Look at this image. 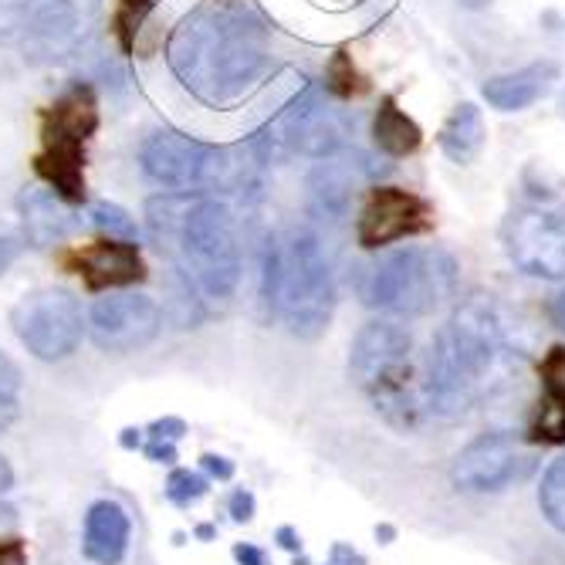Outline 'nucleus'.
Here are the masks:
<instances>
[{"instance_id": "1", "label": "nucleus", "mask_w": 565, "mask_h": 565, "mask_svg": "<svg viewBox=\"0 0 565 565\" xmlns=\"http://www.w3.org/2000/svg\"><path fill=\"white\" fill-rule=\"evenodd\" d=\"M167 62L203 106L224 109L268 72V28L244 0H203L173 28Z\"/></svg>"}, {"instance_id": "2", "label": "nucleus", "mask_w": 565, "mask_h": 565, "mask_svg": "<svg viewBox=\"0 0 565 565\" xmlns=\"http://www.w3.org/2000/svg\"><path fill=\"white\" fill-rule=\"evenodd\" d=\"M504 363V329L491 298L475 295L440 326L430 342L424 409L454 420L484 396Z\"/></svg>"}, {"instance_id": "3", "label": "nucleus", "mask_w": 565, "mask_h": 565, "mask_svg": "<svg viewBox=\"0 0 565 565\" xmlns=\"http://www.w3.org/2000/svg\"><path fill=\"white\" fill-rule=\"evenodd\" d=\"M149 231L160 250L211 298H231L241 281V254L231 207L211 196H157L146 203Z\"/></svg>"}, {"instance_id": "4", "label": "nucleus", "mask_w": 565, "mask_h": 565, "mask_svg": "<svg viewBox=\"0 0 565 565\" xmlns=\"http://www.w3.org/2000/svg\"><path fill=\"white\" fill-rule=\"evenodd\" d=\"M262 298L301 339H316L335 308V278L312 231L291 227L268 237L262 262Z\"/></svg>"}, {"instance_id": "5", "label": "nucleus", "mask_w": 565, "mask_h": 565, "mask_svg": "<svg viewBox=\"0 0 565 565\" xmlns=\"http://www.w3.org/2000/svg\"><path fill=\"white\" fill-rule=\"evenodd\" d=\"M142 173L173 193H254L265 160L247 146H211L173 129L152 132L139 149Z\"/></svg>"}, {"instance_id": "6", "label": "nucleus", "mask_w": 565, "mask_h": 565, "mask_svg": "<svg viewBox=\"0 0 565 565\" xmlns=\"http://www.w3.org/2000/svg\"><path fill=\"white\" fill-rule=\"evenodd\" d=\"M349 376L393 427L414 430L427 414L414 386V339L393 322L363 326L349 352Z\"/></svg>"}, {"instance_id": "7", "label": "nucleus", "mask_w": 565, "mask_h": 565, "mask_svg": "<svg viewBox=\"0 0 565 565\" xmlns=\"http://www.w3.org/2000/svg\"><path fill=\"white\" fill-rule=\"evenodd\" d=\"M457 285V265L440 247H403L373 265L359 285L370 308L390 316H427L450 298Z\"/></svg>"}, {"instance_id": "8", "label": "nucleus", "mask_w": 565, "mask_h": 565, "mask_svg": "<svg viewBox=\"0 0 565 565\" xmlns=\"http://www.w3.org/2000/svg\"><path fill=\"white\" fill-rule=\"evenodd\" d=\"M11 326L21 345L41 359V363H58L68 359L85 332L82 305L65 288H38L24 295L11 308Z\"/></svg>"}, {"instance_id": "9", "label": "nucleus", "mask_w": 565, "mask_h": 565, "mask_svg": "<svg viewBox=\"0 0 565 565\" xmlns=\"http://www.w3.org/2000/svg\"><path fill=\"white\" fill-rule=\"evenodd\" d=\"M532 468H535L532 450L519 437L494 430V434H481L454 457L450 481L460 491L488 494V491H504L511 484L525 481Z\"/></svg>"}, {"instance_id": "10", "label": "nucleus", "mask_w": 565, "mask_h": 565, "mask_svg": "<svg viewBox=\"0 0 565 565\" xmlns=\"http://www.w3.org/2000/svg\"><path fill=\"white\" fill-rule=\"evenodd\" d=\"M160 305L142 291L106 295L92 305L88 335L102 352H136L160 335Z\"/></svg>"}, {"instance_id": "11", "label": "nucleus", "mask_w": 565, "mask_h": 565, "mask_svg": "<svg viewBox=\"0 0 565 565\" xmlns=\"http://www.w3.org/2000/svg\"><path fill=\"white\" fill-rule=\"evenodd\" d=\"M504 250L511 265L532 278H565V221L545 211H519L504 221Z\"/></svg>"}, {"instance_id": "12", "label": "nucleus", "mask_w": 565, "mask_h": 565, "mask_svg": "<svg viewBox=\"0 0 565 565\" xmlns=\"http://www.w3.org/2000/svg\"><path fill=\"white\" fill-rule=\"evenodd\" d=\"M82 0H21V47L28 62H55L78 41Z\"/></svg>"}, {"instance_id": "13", "label": "nucleus", "mask_w": 565, "mask_h": 565, "mask_svg": "<svg viewBox=\"0 0 565 565\" xmlns=\"http://www.w3.org/2000/svg\"><path fill=\"white\" fill-rule=\"evenodd\" d=\"M424 231H430V207L417 193L399 186L373 190L370 203L363 207V217H359V244L370 250Z\"/></svg>"}, {"instance_id": "14", "label": "nucleus", "mask_w": 565, "mask_h": 565, "mask_svg": "<svg viewBox=\"0 0 565 565\" xmlns=\"http://www.w3.org/2000/svg\"><path fill=\"white\" fill-rule=\"evenodd\" d=\"M72 268L82 275V281L92 291H109V288H126L146 278L142 254L136 241H98L72 254Z\"/></svg>"}, {"instance_id": "15", "label": "nucleus", "mask_w": 565, "mask_h": 565, "mask_svg": "<svg viewBox=\"0 0 565 565\" xmlns=\"http://www.w3.org/2000/svg\"><path fill=\"white\" fill-rule=\"evenodd\" d=\"M85 558L95 565H119L129 548V515L119 501H95L85 515Z\"/></svg>"}, {"instance_id": "16", "label": "nucleus", "mask_w": 565, "mask_h": 565, "mask_svg": "<svg viewBox=\"0 0 565 565\" xmlns=\"http://www.w3.org/2000/svg\"><path fill=\"white\" fill-rule=\"evenodd\" d=\"M18 214H21V231L24 241L31 247H47L62 237L72 234L75 221L68 214V207L62 203V196H55L51 190L41 186H24L18 196Z\"/></svg>"}, {"instance_id": "17", "label": "nucleus", "mask_w": 565, "mask_h": 565, "mask_svg": "<svg viewBox=\"0 0 565 565\" xmlns=\"http://www.w3.org/2000/svg\"><path fill=\"white\" fill-rule=\"evenodd\" d=\"M555 78H558V68L552 62H542V65H529L522 72L498 75V78L484 82L481 95L488 98V106L498 109V113H519V109L535 106V102L552 88Z\"/></svg>"}, {"instance_id": "18", "label": "nucleus", "mask_w": 565, "mask_h": 565, "mask_svg": "<svg viewBox=\"0 0 565 565\" xmlns=\"http://www.w3.org/2000/svg\"><path fill=\"white\" fill-rule=\"evenodd\" d=\"M542 390L545 403L532 427V440L542 444H565V349L555 345L542 359Z\"/></svg>"}, {"instance_id": "19", "label": "nucleus", "mask_w": 565, "mask_h": 565, "mask_svg": "<svg viewBox=\"0 0 565 565\" xmlns=\"http://www.w3.org/2000/svg\"><path fill=\"white\" fill-rule=\"evenodd\" d=\"M98 126V106H95V92L82 82H75L68 92L55 98V106L44 113V129L51 132H65L75 139H88Z\"/></svg>"}, {"instance_id": "20", "label": "nucleus", "mask_w": 565, "mask_h": 565, "mask_svg": "<svg viewBox=\"0 0 565 565\" xmlns=\"http://www.w3.org/2000/svg\"><path fill=\"white\" fill-rule=\"evenodd\" d=\"M484 146V119L475 102H460L440 129V149L454 163H471Z\"/></svg>"}, {"instance_id": "21", "label": "nucleus", "mask_w": 565, "mask_h": 565, "mask_svg": "<svg viewBox=\"0 0 565 565\" xmlns=\"http://www.w3.org/2000/svg\"><path fill=\"white\" fill-rule=\"evenodd\" d=\"M352 200V177L339 163H322L312 177H308V207L316 217L339 221L349 211Z\"/></svg>"}, {"instance_id": "22", "label": "nucleus", "mask_w": 565, "mask_h": 565, "mask_svg": "<svg viewBox=\"0 0 565 565\" xmlns=\"http://www.w3.org/2000/svg\"><path fill=\"white\" fill-rule=\"evenodd\" d=\"M373 139L386 157H409L420 146L424 132L403 109H396L393 98H383V106L373 119Z\"/></svg>"}, {"instance_id": "23", "label": "nucleus", "mask_w": 565, "mask_h": 565, "mask_svg": "<svg viewBox=\"0 0 565 565\" xmlns=\"http://www.w3.org/2000/svg\"><path fill=\"white\" fill-rule=\"evenodd\" d=\"M539 508H542V515L548 519L552 529L565 532V454L552 460L545 478H542Z\"/></svg>"}, {"instance_id": "24", "label": "nucleus", "mask_w": 565, "mask_h": 565, "mask_svg": "<svg viewBox=\"0 0 565 565\" xmlns=\"http://www.w3.org/2000/svg\"><path fill=\"white\" fill-rule=\"evenodd\" d=\"M92 224L102 231V234H109L113 241H136L139 237V227H136V221L119 207V203H95L92 207Z\"/></svg>"}, {"instance_id": "25", "label": "nucleus", "mask_w": 565, "mask_h": 565, "mask_svg": "<svg viewBox=\"0 0 565 565\" xmlns=\"http://www.w3.org/2000/svg\"><path fill=\"white\" fill-rule=\"evenodd\" d=\"M149 11H152V0H122V4H119V11H116V38L122 44V55H129V51H132L136 34H139Z\"/></svg>"}, {"instance_id": "26", "label": "nucleus", "mask_w": 565, "mask_h": 565, "mask_svg": "<svg viewBox=\"0 0 565 565\" xmlns=\"http://www.w3.org/2000/svg\"><path fill=\"white\" fill-rule=\"evenodd\" d=\"M203 494H207V478H203V475L186 471V468L170 471V478H167V498H170L173 504L186 508V504L200 501Z\"/></svg>"}, {"instance_id": "27", "label": "nucleus", "mask_w": 565, "mask_h": 565, "mask_svg": "<svg viewBox=\"0 0 565 565\" xmlns=\"http://www.w3.org/2000/svg\"><path fill=\"white\" fill-rule=\"evenodd\" d=\"M28 247L24 241V231L14 227V224H4L0 221V275H4L18 258H21V250Z\"/></svg>"}, {"instance_id": "28", "label": "nucleus", "mask_w": 565, "mask_h": 565, "mask_svg": "<svg viewBox=\"0 0 565 565\" xmlns=\"http://www.w3.org/2000/svg\"><path fill=\"white\" fill-rule=\"evenodd\" d=\"M21 390V370L14 366V359L0 349V399H18Z\"/></svg>"}, {"instance_id": "29", "label": "nucleus", "mask_w": 565, "mask_h": 565, "mask_svg": "<svg viewBox=\"0 0 565 565\" xmlns=\"http://www.w3.org/2000/svg\"><path fill=\"white\" fill-rule=\"evenodd\" d=\"M227 515H231L237 525H244V522L254 519V494H250L247 488L231 491V498H227Z\"/></svg>"}, {"instance_id": "30", "label": "nucleus", "mask_w": 565, "mask_h": 565, "mask_svg": "<svg viewBox=\"0 0 565 565\" xmlns=\"http://www.w3.org/2000/svg\"><path fill=\"white\" fill-rule=\"evenodd\" d=\"M186 434V424L180 417H163V420H152L146 430V440H180Z\"/></svg>"}, {"instance_id": "31", "label": "nucleus", "mask_w": 565, "mask_h": 565, "mask_svg": "<svg viewBox=\"0 0 565 565\" xmlns=\"http://www.w3.org/2000/svg\"><path fill=\"white\" fill-rule=\"evenodd\" d=\"M200 468L207 478H217V481H231L234 478V460L221 457V454H203L200 457Z\"/></svg>"}, {"instance_id": "32", "label": "nucleus", "mask_w": 565, "mask_h": 565, "mask_svg": "<svg viewBox=\"0 0 565 565\" xmlns=\"http://www.w3.org/2000/svg\"><path fill=\"white\" fill-rule=\"evenodd\" d=\"M0 565H28V548L18 535L0 539Z\"/></svg>"}, {"instance_id": "33", "label": "nucleus", "mask_w": 565, "mask_h": 565, "mask_svg": "<svg viewBox=\"0 0 565 565\" xmlns=\"http://www.w3.org/2000/svg\"><path fill=\"white\" fill-rule=\"evenodd\" d=\"M142 454L149 460H157V465H173V460H177V444L173 440H146Z\"/></svg>"}, {"instance_id": "34", "label": "nucleus", "mask_w": 565, "mask_h": 565, "mask_svg": "<svg viewBox=\"0 0 565 565\" xmlns=\"http://www.w3.org/2000/svg\"><path fill=\"white\" fill-rule=\"evenodd\" d=\"M231 555H234L237 565H271L268 555H265L258 545H247V542H237V545L231 548Z\"/></svg>"}, {"instance_id": "35", "label": "nucleus", "mask_w": 565, "mask_h": 565, "mask_svg": "<svg viewBox=\"0 0 565 565\" xmlns=\"http://www.w3.org/2000/svg\"><path fill=\"white\" fill-rule=\"evenodd\" d=\"M326 565H366V558L359 555L352 545L335 542V545H332V552H329V558H326Z\"/></svg>"}, {"instance_id": "36", "label": "nucleus", "mask_w": 565, "mask_h": 565, "mask_svg": "<svg viewBox=\"0 0 565 565\" xmlns=\"http://www.w3.org/2000/svg\"><path fill=\"white\" fill-rule=\"evenodd\" d=\"M275 542H278L285 552H291V555H301V535H298L291 525H281V529L275 532Z\"/></svg>"}, {"instance_id": "37", "label": "nucleus", "mask_w": 565, "mask_h": 565, "mask_svg": "<svg viewBox=\"0 0 565 565\" xmlns=\"http://www.w3.org/2000/svg\"><path fill=\"white\" fill-rule=\"evenodd\" d=\"M548 319H552V326L558 332H565V288L552 295V301H548Z\"/></svg>"}, {"instance_id": "38", "label": "nucleus", "mask_w": 565, "mask_h": 565, "mask_svg": "<svg viewBox=\"0 0 565 565\" xmlns=\"http://www.w3.org/2000/svg\"><path fill=\"white\" fill-rule=\"evenodd\" d=\"M14 488V471H11V465H8V457L0 454V494H8Z\"/></svg>"}, {"instance_id": "39", "label": "nucleus", "mask_w": 565, "mask_h": 565, "mask_svg": "<svg viewBox=\"0 0 565 565\" xmlns=\"http://www.w3.org/2000/svg\"><path fill=\"white\" fill-rule=\"evenodd\" d=\"M119 444H122L126 450H139V447H142L146 440H142V430H132V427H129V430H122Z\"/></svg>"}, {"instance_id": "40", "label": "nucleus", "mask_w": 565, "mask_h": 565, "mask_svg": "<svg viewBox=\"0 0 565 565\" xmlns=\"http://www.w3.org/2000/svg\"><path fill=\"white\" fill-rule=\"evenodd\" d=\"M14 525H18V511L8 508V504H0V532H4V529H14Z\"/></svg>"}, {"instance_id": "41", "label": "nucleus", "mask_w": 565, "mask_h": 565, "mask_svg": "<svg viewBox=\"0 0 565 565\" xmlns=\"http://www.w3.org/2000/svg\"><path fill=\"white\" fill-rule=\"evenodd\" d=\"M193 535H196L200 542H214V539H217V525L203 522V525H196V529H193Z\"/></svg>"}, {"instance_id": "42", "label": "nucleus", "mask_w": 565, "mask_h": 565, "mask_svg": "<svg viewBox=\"0 0 565 565\" xmlns=\"http://www.w3.org/2000/svg\"><path fill=\"white\" fill-rule=\"evenodd\" d=\"M376 539H380L383 545H390V542L396 539V532H393V525H376Z\"/></svg>"}, {"instance_id": "43", "label": "nucleus", "mask_w": 565, "mask_h": 565, "mask_svg": "<svg viewBox=\"0 0 565 565\" xmlns=\"http://www.w3.org/2000/svg\"><path fill=\"white\" fill-rule=\"evenodd\" d=\"M562 116H565V92H562Z\"/></svg>"}]
</instances>
